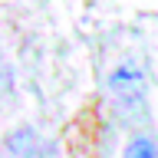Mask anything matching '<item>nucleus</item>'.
I'll return each instance as SVG.
<instances>
[{"label": "nucleus", "instance_id": "obj_2", "mask_svg": "<svg viewBox=\"0 0 158 158\" xmlns=\"http://www.w3.org/2000/svg\"><path fill=\"white\" fill-rule=\"evenodd\" d=\"M99 138H102L99 115H96V109H86V112L73 122V128H69V145H73V152H79V155L96 158V152H99Z\"/></svg>", "mask_w": 158, "mask_h": 158}, {"label": "nucleus", "instance_id": "obj_3", "mask_svg": "<svg viewBox=\"0 0 158 158\" xmlns=\"http://www.w3.org/2000/svg\"><path fill=\"white\" fill-rule=\"evenodd\" d=\"M3 152H7V158H36L40 155V138L36 132L30 125H20L13 128L7 135V142H3Z\"/></svg>", "mask_w": 158, "mask_h": 158}, {"label": "nucleus", "instance_id": "obj_4", "mask_svg": "<svg viewBox=\"0 0 158 158\" xmlns=\"http://www.w3.org/2000/svg\"><path fill=\"white\" fill-rule=\"evenodd\" d=\"M122 158H158V145L152 135H135L132 142L125 145Z\"/></svg>", "mask_w": 158, "mask_h": 158}, {"label": "nucleus", "instance_id": "obj_1", "mask_svg": "<svg viewBox=\"0 0 158 158\" xmlns=\"http://www.w3.org/2000/svg\"><path fill=\"white\" fill-rule=\"evenodd\" d=\"M145 89H148V79H145V69L138 66V59H122L109 73V92H112V99L122 109L142 106L145 102Z\"/></svg>", "mask_w": 158, "mask_h": 158}]
</instances>
